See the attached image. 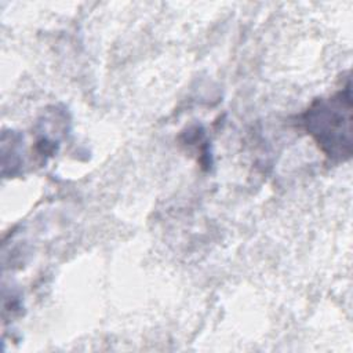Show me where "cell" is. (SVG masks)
<instances>
[{"label": "cell", "instance_id": "6da1fadb", "mask_svg": "<svg viewBox=\"0 0 353 353\" xmlns=\"http://www.w3.org/2000/svg\"><path fill=\"white\" fill-rule=\"evenodd\" d=\"M302 123L323 153L335 161L352 154L350 84L327 99H319L305 112Z\"/></svg>", "mask_w": 353, "mask_h": 353}]
</instances>
